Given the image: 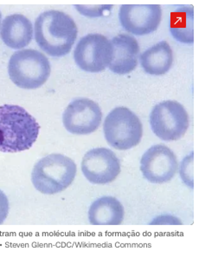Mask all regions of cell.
Here are the masks:
<instances>
[{
  "instance_id": "obj_1",
  "label": "cell",
  "mask_w": 199,
  "mask_h": 258,
  "mask_svg": "<svg viewBox=\"0 0 199 258\" xmlns=\"http://www.w3.org/2000/svg\"><path fill=\"white\" fill-rule=\"evenodd\" d=\"M78 29L71 17L60 11H48L35 22V39L51 57L69 54L77 38Z\"/></svg>"
},
{
  "instance_id": "obj_2",
  "label": "cell",
  "mask_w": 199,
  "mask_h": 258,
  "mask_svg": "<svg viewBox=\"0 0 199 258\" xmlns=\"http://www.w3.org/2000/svg\"><path fill=\"white\" fill-rule=\"evenodd\" d=\"M40 125L24 108L15 104L0 106V151H27L37 141Z\"/></svg>"
},
{
  "instance_id": "obj_3",
  "label": "cell",
  "mask_w": 199,
  "mask_h": 258,
  "mask_svg": "<svg viewBox=\"0 0 199 258\" xmlns=\"http://www.w3.org/2000/svg\"><path fill=\"white\" fill-rule=\"evenodd\" d=\"M76 175V164L62 154H50L35 164L31 181L38 191L53 195L71 185Z\"/></svg>"
},
{
  "instance_id": "obj_4",
  "label": "cell",
  "mask_w": 199,
  "mask_h": 258,
  "mask_svg": "<svg viewBox=\"0 0 199 258\" xmlns=\"http://www.w3.org/2000/svg\"><path fill=\"white\" fill-rule=\"evenodd\" d=\"M51 67L44 54L37 50H19L11 57L8 64L10 79L19 88H40L50 78Z\"/></svg>"
},
{
  "instance_id": "obj_5",
  "label": "cell",
  "mask_w": 199,
  "mask_h": 258,
  "mask_svg": "<svg viewBox=\"0 0 199 258\" xmlns=\"http://www.w3.org/2000/svg\"><path fill=\"white\" fill-rule=\"evenodd\" d=\"M103 130L109 145L119 151H128L137 146L143 135L140 118L126 107L111 110L105 119Z\"/></svg>"
},
{
  "instance_id": "obj_6",
  "label": "cell",
  "mask_w": 199,
  "mask_h": 258,
  "mask_svg": "<svg viewBox=\"0 0 199 258\" xmlns=\"http://www.w3.org/2000/svg\"><path fill=\"white\" fill-rule=\"evenodd\" d=\"M189 122L186 110L176 101H164L156 104L150 114V125L153 133L164 141H176L184 137Z\"/></svg>"
},
{
  "instance_id": "obj_7",
  "label": "cell",
  "mask_w": 199,
  "mask_h": 258,
  "mask_svg": "<svg viewBox=\"0 0 199 258\" xmlns=\"http://www.w3.org/2000/svg\"><path fill=\"white\" fill-rule=\"evenodd\" d=\"M112 57V46L102 34L92 33L81 38L75 46L74 59L80 69L97 73L109 67Z\"/></svg>"
},
{
  "instance_id": "obj_8",
  "label": "cell",
  "mask_w": 199,
  "mask_h": 258,
  "mask_svg": "<svg viewBox=\"0 0 199 258\" xmlns=\"http://www.w3.org/2000/svg\"><path fill=\"white\" fill-rule=\"evenodd\" d=\"M103 112L99 104L88 98H76L67 106L62 123L65 129L75 135H88L95 132L102 123Z\"/></svg>"
},
{
  "instance_id": "obj_9",
  "label": "cell",
  "mask_w": 199,
  "mask_h": 258,
  "mask_svg": "<svg viewBox=\"0 0 199 258\" xmlns=\"http://www.w3.org/2000/svg\"><path fill=\"white\" fill-rule=\"evenodd\" d=\"M177 159L174 152L164 145L152 146L140 160V170L150 183H164L171 181L177 171Z\"/></svg>"
},
{
  "instance_id": "obj_10",
  "label": "cell",
  "mask_w": 199,
  "mask_h": 258,
  "mask_svg": "<svg viewBox=\"0 0 199 258\" xmlns=\"http://www.w3.org/2000/svg\"><path fill=\"white\" fill-rule=\"evenodd\" d=\"M81 171L91 183L107 184L121 173V162L109 149H92L82 158Z\"/></svg>"
},
{
  "instance_id": "obj_11",
  "label": "cell",
  "mask_w": 199,
  "mask_h": 258,
  "mask_svg": "<svg viewBox=\"0 0 199 258\" xmlns=\"http://www.w3.org/2000/svg\"><path fill=\"white\" fill-rule=\"evenodd\" d=\"M161 18L159 5H123L119 13L122 27L137 36L155 32L160 25Z\"/></svg>"
},
{
  "instance_id": "obj_12",
  "label": "cell",
  "mask_w": 199,
  "mask_h": 258,
  "mask_svg": "<svg viewBox=\"0 0 199 258\" xmlns=\"http://www.w3.org/2000/svg\"><path fill=\"white\" fill-rule=\"evenodd\" d=\"M112 57L109 68L111 72L126 75L132 73L138 66L140 46L136 38L130 35L120 34L113 38Z\"/></svg>"
},
{
  "instance_id": "obj_13",
  "label": "cell",
  "mask_w": 199,
  "mask_h": 258,
  "mask_svg": "<svg viewBox=\"0 0 199 258\" xmlns=\"http://www.w3.org/2000/svg\"><path fill=\"white\" fill-rule=\"evenodd\" d=\"M33 27L30 19L21 14H13L4 19L1 38L8 47L22 49L31 42Z\"/></svg>"
},
{
  "instance_id": "obj_14",
  "label": "cell",
  "mask_w": 199,
  "mask_h": 258,
  "mask_svg": "<svg viewBox=\"0 0 199 258\" xmlns=\"http://www.w3.org/2000/svg\"><path fill=\"white\" fill-rule=\"evenodd\" d=\"M122 203L113 197L99 198L88 210V220L93 225H120L124 220Z\"/></svg>"
},
{
  "instance_id": "obj_15",
  "label": "cell",
  "mask_w": 199,
  "mask_h": 258,
  "mask_svg": "<svg viewBox=\"0 0 199 258\" xmlns=\"http://www.w3.org/2000/svg\"><path fill=\"white\" fill-rule=\"evenodd\" d=\"M172 63L173 52L166 41L154 44L140 56V64L149 75H164L170 71Z\"/></svg>"
},
{
  "instance_id": "obj_16",
  "label": "cell",
  "mask_w": 199,
  "mask_h": 258,
  "mask_svg": "<svg viewBox=\"0 0 199 258\" xmlns=\"http://www.w3.org/2000/svg\"><path fill=\"white\" fill-rule=\"evenodd\" d=\"M170 32L177 41L183 44L194 42V8L178 7L170 16Z\"/></svg>"
},
{
  "instance_id": "obj_17",
  "label": "cell",
  "mask_w": 199,
  "mask_h": 258,
  "mask_svg": "<svg viewBox=\"0 0 199 258\" xmlns=\"http://www.w3.org/2000/svg\"><path fill=\"white\" fill-rule=\"evenodd\" d=\"M9 200L7 195L0 189V224H3L9 213Z\"/></svg>"
},
{
  "instance_id": "obj_18",
  "label": "cell",
  "mask_w": 199,
  "mask_h": 258,
  "mask_svg": "<svg viewBox=\"0 0 199 258\" xmlns=\"http://www.w3.org/2000/svg\"><path fill=\"white\" fill-rule=\"evenodd\" d=\"M151 224H181V222L178 218L171 215H162L156 217Z\"/></svg>"
},
{
  "instance_id": "obj_19",
  "label": "cell",
  "mask_w": 199,
  "mask_h": 258,
  "mask_svg": "<svg viewBox=\"0 0 199 258\" xmlns=\"http://www.w3.org/2000/svg\"><path fill=\"white\" fill-rule=\"evenodd\" d=\"M1 19H2V14L0 13V25H1Z\"/></svg>"
}]
</instances>
